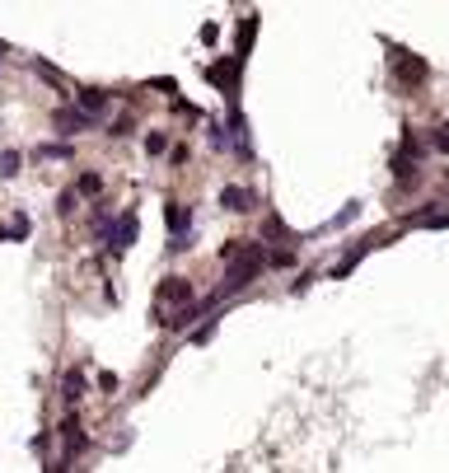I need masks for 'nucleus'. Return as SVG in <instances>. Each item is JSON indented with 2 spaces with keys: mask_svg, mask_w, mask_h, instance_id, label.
Masks as SVG:
<instances>
[{
  "mask_svg": "<svg viewBox=\"0 0 449 473\" xmlns=\"http://www.w3.org/2000/svg\"><path fill=\"white\" fill-rule=\"evenodd\" d=\"M52 122H56V132H61V136H75V132H90L94 117H90V113H80L75 103H66V108H56Z\"/></svg>",
  "mask_w": 449,
  "mask_h": 473,
  "instance_id": "nucleus-1",
  "label": "nucleus"
},
{
  "mask_svg": "<svg viewBox=\"0 0 449 473\" xmlns=\"http://www.w3.org/2000/svg\"><path fill=\"white\" fill-rule=\"evenodd\" d=\"M136 230H141L136 211H122V216H117V225H112V235H108V244L117 248V253H126V248L136 244Z\"/></svg>",
  "mask_w": 449,
  "mask_h": 473,
  "instance_id": "nucleus-2",
  "label": "nucleus"
},
{
  "mask_svg": "<svg viewBox=\"0 0 449 473\" xmlns=\"http://www.w3.org/2000/svg\"><path fill=\"white\" fill-rule=\"evenodd\" d=\"M75 108H80V113H90V117H99L103 108H108V90H99V85L75 90Z\"/></svg>",
  "mask_w": 449,
  "mask_h": 473,
  "instance_id": "nucleus-3",
  "label": "nucleus"
},
{
  "mask_svg": "<svg viewBox=\"0 0 449 473\" xmlns=\"http://www.w3.org/2000/svg\"><path fill=\"white\" fill-rule=\"evenodd\" d=\"M159 304H183V309H188V304H192V286L183 282V277H168V282L159 286Z\"/></svg>",
  "mask_w": 449,
  "mask_h": 473,
  "instance_id": "nucleus-4",
  "label": "nucleus"
},
{
  "mask_svg": "<svg viewBox=\"0 0 449 473\" xmlns=\"http://www.w3.org/2000/svg\"><path fill=\"white\" fill-rule=\"evenodd\" d=\"M61 440H66V450H70V455L90 445V436H85V427H80V417H66V422H61Z\"/></svg>",
  "mask_w": 449,
  "mask_h": 473,
  "instance_id": "nucleus-5",
  "label": "nucleus"
},
{
  "mask_svg": "<svg viewBox=\"0 0 449 473\" xmlns=\"http://www.w3.org/2000/svg\"><path fill=\"white\" fill-rule=\"evenodd\" d=\"M220 206L224 211H253V192L248 188H220Z\"/></svg>",
  "mask_w": 449,
  "mask_h": 473,
  "instance_id": "nucleus-6",
  "label": "nucleus"
},
{
  "mask_svg": "<svg viewBox=\"0 0 449 473\" xmlns=\"http://www.w3.org/2000/svg\"><path fill=\"white\" fill-rule=\"evenodd\" d=\"M398 75H403L407 85H421V80H426V61L412 57V52H403V57H398Z\"/></svg>",
  "mask_w": 449,
  "mask_h": 473,
  "instance_id": "nucleus-7",
  "label": "nucleus"
},
{
  "mask_svg": "<svg viewBox=\"0 0 449 473\" xmlns=\"http://www.w3.org/2000/svg\"><path fill=\"white\" fill-rule=\"evenodd\" d=\"M164 220H168V230H173V248H183V225L192 220V216L183 211V202H168L164 206Z\"/></svg>",
  "mask_w": 449,
  "mask_h": 473,
  "instance_id": "nucleus-8",
  "label": "nucleus"
},
{
  "mask_svg": "<svg viewBox=\"0 0 449 473\" xmlns=\"http://www.w3.org/2000/svg\"><path fill=\"white\" fill-rule=\"evenodd\" d=\"M370 248H374V239H360V244H351V253H347V258H342V262H337V267H332V277H347V272L356 267V262L365 258Z\"/></svg>",
  "mask_w": 449,
  "mask_h": 473,
  "instance_id": "nucleus-9",
  "label": "nucleus"
},
{
  "mask_svg": "<svg viewBox=\"0 0 449 473\" xmlns=\"http://www.w3.org/2000/svg\"><path fill=\"white\" fill-rule=\"evenodd\" d=\"M61 398H66V403H80V398H85V375H80V371H66V380H61Z\"/></svg>",
  "mask_w": 449,
  "mask_h": 473,
  "instance_id": "nucleus-10",
  "label": "nucleus"
},
{
  "mask_svg": "<svg viewBox=\"0 0 449 473\" xmlns=\"http://www.w3.org/2000/svg\"><path fill=\"white\" fill-rule=\"evenodd\" d=\"M407 225H426V230H449V211H421V216H412Z\"/></svg>",
  "mask_w": 449,
  "mask_h": 473,
  "instance_id": "nucleus-11",
  "label": "nucleus"
},
{
  "mask_svg": "<svg viewBox=\"0 0 449 473\" xmlns=\"http://www.w3.org/2000/svg\"><path fill=\"white\" fill-rule=\"evenodd\" d=\"M0 239H28V216H14L10 225H0Z\"/></svg>",
  "mask_w": 449,
  "mask_h": 473,
  "instance_id": "nucleus-12",
  "label": "nucleus"
},
{
  "mask_svg": "<svg viewBox=\"0 0 449 473\" xmlns=\"http://www.w3.org/2000/svg\"><path fill=\"white\" fill-rule=\"evenodd\" d=\"M253 33H258V14H244V23H239V52H248Z\"/></svg>",
  "mask_w": 449,
  "mask_h": 473,
  "instance_id": "nucleus-13",
  "label": "nucleus"
},
{
  "mask_svg": "<svg viewBox=\"0 0 449 473\" xmlns=\"http://www.w3.org/2000/svg\"><path fill=\"white\" fill-rule=\"evenodd\" d=\"M0 174H5V179L19 174V150H5V155H0Z\"/></svg>",
  "mask_w": 449,
  "mask_h": 473,
  "instance_id": "nucleus-14",
  "label": "nucleus"
},
{
  "mask_svg": "<svg viewBox=\"0 0 449 473\" xmlns=\"http://www.w3.org/2000/svg\"><path fill=\"white\" fill-rule=\"evenodd\" d=\"M431 146H436L440 155H449V122H445V127H436V132H431Z\"/></svg>",
  "mask_w": 449,
  "mask_h": 473,
  "instance_id": "nucleus-15",
  "label": "nucleus"
},
{
  "mask_svg": "<svg viewBox=\"0 0 449 473\" xmlns=\"http://www.w3.org/2000/svg\"><path fill=\"white\" fill-rule=\"evenodd\" d=\"M38 155H43V159H70L75 150H70V146H38Z\"/></svg>",
  "mask_w": 449,
  "mask_h": 473,
  "instance_id": "nucleus-16",
  "label": "nucleus"
},
{
  "mask_svg": "<svg viewBox=\"0 0 449 473\" xmlns=\"http://www.w3.org/2000/svg\"><path fill=\"white\" fill-rule=\"evenodd\" d=\"M356 216H360V202H351V206H347V211H342V216H332V220H328V230L347 225V220H356Z\"/></svg>",
  "mask_w": 449,
  "mask_h": 473,
  "instance_id": "nucleus-17",
  "label": "nucleus"
},
{
  "mask_svg": "<svg viewBox=\"0 0 449 473\" xmlns=\"http://www.w3.org/2000/svg\"><path fill=\"white\" fill-rule=\"evenodd\" d=\"M99 389H103V394H117V389H122V380H117L112 371H99Z\"/></svg>",
  "mask_w": 449,
  "mask_h": 473,
  "instance_id": "nucleus-18",
  "label": "nucleus"
},
{
  "mask_svg": "<svg viewBox=\"0 0 449 473\" xmlns=\"http://www.w3.org/2000/svg\"><path fill=\"white\" fill-rule=\"evenodd\" d=\"M164 146H168L164 132H150V136H146V155H164Z\"/></svg>",
  "mask_w": 449,
  "mask_h": 473,
  "instance_id": "nucleus-19",
  "label": "nucleus"
},
{
  "mask_svg": "<svg viewBox=\"0 0 449 473\" xmlns=\"http://www.w3.org/2000/svg\"><path fill=\"white\" fill-rule=\"evenodd\" d=\"M56 211H61V216H70V211H75V192H61V197H56Z\"/></svg>",
  "mask_w": 449,
  "mask_h": 473,
  "instance_id": "nucleus-20",
  "label": "nucleus"
},
{
  "mask_svg": "<svg viewBox=\"0 0 449 473\" xmlns=\"http://www.w3.org/2000/svg\"><path fill=\"white\" fill-rule=\"evenodd\" d=\"M99 188H103L99 174H80V192H99Z\"/></svg>",
  "mask_w": 449,
  "mask_h": 473,
  "instance_id": "nucleus-21",
  "label": "nucleus"
}]
</instances>
